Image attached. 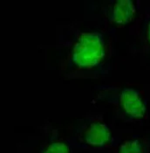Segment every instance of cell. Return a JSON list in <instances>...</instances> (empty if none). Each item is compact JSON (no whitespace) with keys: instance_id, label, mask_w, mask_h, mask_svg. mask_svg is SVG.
Listing matches in <instances>:
<instances>
[{"instance_id":"obj_6","label":"cell","mask_w":150,"mask_h":153,"mask_svg":"<svg viewBox=\"0 0 150 153\" xmlns=\"http://www.w3.org/2000/svg\"><path fill=\"white\" fill-rule=\"evenodd\" d=\"M149 147L148 141L143 138H130L118 146L116 153H149Z\"/></svg>"},{"instance_id":"obj_5","label":"cell","mask_w":150,"mask_h":153,"mask_svg":"<svg viewBox=\"0 0 150 153\" xmlns=\"http://www.w3.org/2000/svg\"><path fill=\"white\" fill-rule=\"evenodd\" d=\"M135 36L142 52L150 55V8H147L137 19Z\"/></svg>"},{"instance_id":"obj_2","label":"cell","mask_w":150,"mask_h":153,"mask_svg":"<svg viewBox=\"0 0 150 153\" xmlns=\"http://www.w3.org/2000/svg\"><path fill=\"white\" fill-rule=\"evenodd\" d=\"M96 101L106 102L128 120H140L147 114L144 88L139 84L111 83L96 88Z\"/></svg>"},{"instance_id":"obj_4","label":"cell","mask_w":150,"mask_h":153,"mask_svg":"<svg viewBox=\"0 0 150 153\" xmlns=\"http://www.w3.org/2000/svg\"><path fill=\"white\" fill-rule=\"evenodd\" d=\"M103 14L107 26L120 28L135 20L137 6L131 0L110 1L103 8Z\"/></svg>"},{"instance_id":"obj_7","label":"cell","mask_w":150,"mask_h":153,"mask_svg":"<svg viewBox=\"0 0 150 153\" xmlns=\"http://www.w3.org/2000/svg\"><path fill=\"white\" fill-rule=\"evenodd\" d=\"M40 153H72V147L68 141L58 138L47 143Z\"/></svg>"},{"instance_id":"obj_3","label":"cell","mask_w":150,"mask_h":153,"mask_svg":"<svg viewBox=\"0 0 150 153\" xmlns=\"http://www.w3.org/2000/svg\"><path fill=\"white\" fill-rule=\"evenodd\" d=\"M74 140L77 145L83 149L102 150L111 145L113 134L103 120L86 118L76 130Z\"/></svg>"},{"instance_id":"obj_1","label":"cell","mask_w":150,"mask_h":153,"mask_svg":"<svg viewBox=\"0 0 150 153\" xmlns=\"http://www.w3.org/2000/svg\"><path fill=\"white\" fill-rule=\"evenodd\" d=\"M67 58L61 65L71 78H96L105 74L112 54V39L104 32L76 29L67 39Z\"/></svg>"}]
</instances>
